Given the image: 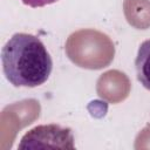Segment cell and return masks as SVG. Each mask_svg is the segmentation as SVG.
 Returning <instances> with one entry per match:
<instances>
[{"label":"cell","mask_w":150,"mask_h":150,"mask_svg":"<svg viewBox=\"0 0 150 150\" xmlns=\"http://www.w3.org/2000/svg\"><path fill=\"white\" fill-rule=\"evenodd\" d=\"M2 70L14 87L43 84L53 69L52 57L42 41L32 34L15 33L2 47Z\"/></svg>","instance_id":"cell-1"},{"label":"cell","mask_w":150,"mask_h":150,"mask_svg":"<svg viewBox=\"0 0 150 150\" xmlns=\"http://www.w3.org/2000/svg\"><path fill=\"white\" fill-rule=\"evenodd\" d=\"M19 149H75L74 136L69 128L59 124L38 125L26 132Z\"/></svg>","instance_id":"cell-2"},{"label":"cell","mask_w":150,"mask_h":150,"mask_svg":"<svg viewBox=\"0 0 150 150\" xmlns=\"http://www.w3.org/2000/svg\"><path fill=\"white\" fill-rule=\"evenodd\" d=\"M135 68L137 80L145 89L150 90V39L141 43L135 60Z\"/></svg>","instance_id":"cell-3"},{"label":"cell","mask_w":150,"mask_h":150,"mask_svg":"<svg viewBox=\"0 0 150 150\" xmlns=\"http://www.w3.org/2000/svg\"><path fill=\"white\" fill-rule=\"evenodd\" d=\"M25 5L29 6V7H33V8H38V7H43V6H47V5H50V4H54L59 0H21Z\"/></svg>","instance_id":"cell-4"}]
</instances>
